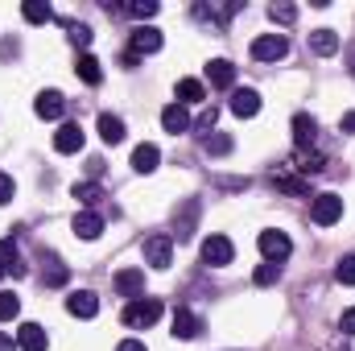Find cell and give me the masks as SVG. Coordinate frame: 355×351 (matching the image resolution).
Masks as SVG:
<instances>
[{
    "mask_svg": "<svg viewBox=\"0 0 355 351\" xmlns=\"http://www.w3.org/2000/svg\"><path fill=\"white\" fill-rule=\"evenodd\" d=\"M124 327H132V331H145V327H153L157 318H162V302L157 298H132L128 306H124Z\"/></svg>",
    "mask_w": 355,
    "mask_h": 351,
    "instance_id": "1",
    "label": "cell"
},
{
    "mask_svg": "<svg viewBox=\"0 0 355 351\" xmlns=\"http://www.w3.org/2000/svg\"><path fill=\"white\" fill-rule=\"evenodd\" d=\"M310 219H314L318 228H331V223H339V219H343V198H339L335 190H327V194H314V198H310Z\"/></svg>",
    "mask_w": 355,
    "mask_h": 351,
    "instance_id": "2",
    "label": "cell"
},
{
    "mask_svg": "<svg viewBox=\"0 0 355 351\" xmlns=\"http://www.w3.org/2000/svg\"><path fill=\"white\" fill-rule=\"evenodd\" d=\"M141 252H145V264L149 268H170V261H174V236L153 232V236H145Z\"/></svg>",
    "mask_w": 355,
    "mask_h": 351,
    "instance_id": "3",
    "label": "cell"
},
{
    "mask_svg": "<svg viewBox=\"0 0 355 351\" xmlns=\"http://www.w3.org/2000/svg\"><path fill=\"white\" fill-rule=\"evenodd\" d=\"M289 54V37L285 33H261L257 42H252V58L257 62H277V58H285Z\"/></svg>",
    "mask_w": 355,
    "mask_h": 351,
    "instance_id": "4",
    "label": "cell"
},
{
    "mask_svg": "<svg viewBox=\"0 0 355 351\" xmlns=\"http://www.w3.org/2000/svg\"><path fill=\"white\" fill-rule=\"evenodd\" d=\"M257 244H261V257H265V261H272V264H281L285 257H289V252H293L289 236H285V232H277V228L261 232V240H257Z\"/></svg>",
    "mask_w": 355,
    "mask_h": 351,
    "instance_id": "5",
    "label": "cell"
},
{
    "mask_svg": "<svg viewBox=\"0 0 355 351\" xmlns=\"http://www.w3.org/2000/svg\"><path fill=\"white\" fill-rule=\"evenodd\" d=\"M232 257H236V244L227 240V236H207L202 240V261L207 264H215V268H223V264H232Z\"/></svg>",
    "mask_w": 355,
    "mask_h": 351,
    "instance_id": "6",
    "label": "cell"
},
{
    "mask_svg": "<svg viewBox=\"0 0 355 351\" xmlns=\"http://www.w3.org/2000/svg\"><path fill=\"white\" fill-rule=\"evenodd\" d=\"M17 348L21 351H46L50 348L46 327H42V323H21V331H17Z\"/></svg>",
    "mask_w": 355,
    "mask_h": 351,
    "instance_id": "7",
    "label": "cell"
},
{
    "mask_svg": "<svg viewBox=\"0 0 355 351\" xmlns=\"http://www.w3.org/2000/svg\"><path fill=\"white\" fill-rule=\"evenodd\" d=\"M314 141H318V120L306 116V112H297L293 116V145L297 149H314Z\"/></svg>",
    "mask_w": 355,
    "mask_h": 351,
    "instance_id": "8",
    "label": "cell"
},
{
    "mask_svg": "<svg viewBox=\"0 0 355 351\" xmlns=\"http://www.w3.org/2000/svg\"><path fill=\"white\" fill-rule=\"evenodd\" d=\"M83 141H87V137H83V128H79L75 120H67V124L54 132V149H58V153H79Z\"/></svg>",
    "mask_w": 355,
    "mask_h": 351,
    "instance_id": "9",
    "label": "cell"
},
{
    "mask_svg": "<svg viewBox=\"0 0 355 351\" xmlns=\"http://www.w3.org/2000/svg\"><path fill=\"white\" fill-rule=\"evenodd\" d=\"M116 293L120 298H141L145 293V268H120L116 273Z\"/></svg>",
    "mask_w": 355,
    "mask_h": 351,
    "instance_id": "10",
    "label": "cell"
},
{
    "mask_svg": "<svg viewBox=\"0 0 355 351\" xmlns=\"http://www.w3.org/2000/svg\"><path fill=\"white\" fill-rule=\"evenodd\" d=\"M198 335H202V318L194 310L178 306L174 310V339H198Z\"/></svg>",
    "mask_w": 355,
    "mask_h": 351,
    "instance_id": "11",
    "label": "cell"
},
{
    "mask_svg": "<svg viewBox=\"0 0 355 351\" xmlns=\"http://www.w3.org/2000/svg\"><path fill=\"white\" fill-rule=\"evenodd\" d=\"M227 108H232L240 120H252V116L261 112V95L252 87H240V91H232V103H227Z\"/></svg>",
    "mask_w": 355,
    "mask_h": 351,
    "instance_id": "12",
    "label": "cell"
},
{
    "mask_svg": "<svg viewBox=\"0 0 355 351\" xmlns=\"http://www.w3.org/2000/svg\"><path fill=\"white\" fill-rule=\"evenodd\" d=\"M33 112H37L42 120H58V116L67 112V99H62V91H42V95L33 99Z\"/></svg>",
    "mask_w": 355,
    "mask_h": 351,
    "instance_id": "13",
    "label": "cell"
},
{
    "mask_svg": "<svg viewBox=\"0 0 355 351\" xmlns=\"http://www.w3.org/2000/svg\"><path fill=\"white\" fill-rule=\"evenodd\" d=\"M67 310H71L75 318H95V314H99V298H95L91 289H75V293L67 298Z\"/></svg>",
    "mask_w": 355,
    "mask_h": 351,
    "instance_id": "14",
    "label": "cell"
},
{
    "mask_svg": "<svg viewBox=\"0 0 355 351\" xmlns=\"http://www.w3.org/2000/svg\"><path fill=\"white\" fill-rule=\"evenodd\" d=\"M157 50H162V33H157L153 25L132 29V58H137V54H157Z\"/></svg>",
    "mask_w": 355,
    "mask_h": 351,
    "instance_id": "15",
    "label": "cell"
},
{
    "mask_svg": "<svg viewBox=\"0 0 355 351\" xmlns=\"http://www.w3.org/2000/svg\"><path fill=\"white\" fill-rule=\"evenodd\" d=\"M71 228H75L79 240H99V232H103V215H95V211H79V215L71 219Z\"/></svg>",
    "mask_w": 355,
    "mask_h": 351,
    "instance_id": "16",
    "label": "cell"
},
{
    "mask_svg": "<svg viewBox=\"0 0 355 351\" xmlns=\"http://www.w3.org/2000/svg\"><path fill=\"white\" fill-rule=\"evenodd\" d=\"M157 162H162V149H157V145H149V141H145V145H137V149H132V170H137V174H153V170H157Z\"/></svg>",
    "mask_w": 355,
    "mask_h": 351,
    "instance_id": "17",
    "label": "cell"
},
{
    "mask_svg": "<svg viewBox=\"0 0 355 351\" xmlns=\"http://www.w3.org/2000/svg\"><path fill=\"white\" fill-rule=\"evenodd\" d=\"M162 128H166V132H186V128H190V112H186V108H182V103H166V108H162Z\"/></svg>",
    "mask_w": 355,
    "mask_h": 351,
    "instance_id": "18",
    "label": "cell"
},
{
    "mask_svg": "<svg viewBox=\"0 0 355 351\" xmlns=\"http://www.w3.org/2000/svg\"><path fill=\"white\" fill-rule=\"evenodd\" d=\"M71 194H75V198L83 203V211H91V207H99V203L107 198V190H103L99 182H75V186H71Z\"/></svg>",
    "mask_w": 355,
    "mask_h": 351,
    "instance_id": "19",
    "label": "cell"
},
{
    "mask_svg": "<svg viewBox=\"0 0 355 351\" xmlns=\"http://www.w3.org/2000/svg\"><path fill=\"white\" fill-rule=\"evenodd\" d=\"M310 50H314L318 58H331V54L339 50V33H335V29H314V33H310Z\"/></svg>",
    "mask_w": 355,
    "mask_h": 351,
    "instance_id": "20",
    "label": "cell"
},
{
    "mask_svg": "<svg viewBox=\"0 0 355 351\" xmlns=\"http://www.w3.org/2000/svg\"><path fill=\"white\" fill-rule=\"evenodd\" d=\"M207 79H211V87H232V83H236V67H232L227 58H215V62L207 67Z\"/></svg>",
    "mask_w": 355,
    "mask_h": 351,
    "instance_id": "21",
    "label": "cell"
},
{
    "mask_svg": "<svg viewBox=\"0 0 355 351\" xmlns=\"http://www.w3.org/2000/svg\"><path fill=\"white\" fill-rule=\"evenodd\" d=\"M99 137H103V145H120L124 141V120L112 116V112H103L99 116Z\"/></svg>",
    "mask_w": 355,
    "mask_h": 351,
    "instance_id": "22",
    "label": "cell"
},
{
    "mask_svg": "<svg viewBox=\"0 0 355 351\" xmlns=\"http://www.w3.org/2000/svg\"><path fill=\"white\" fill-rule=\"evenodd\" d=\"M194 219H198V203H194V198H186V207H182V215H174L178 240H190V236H194Z\"/></svg>",
    "mask_w": 355,
    "mask_h": 351,
    "instance_id": "23",
    "label": "cell"
},
{
    "mask_svg": "<svg viewBox=\"0 0 355 351\" xmlns=\"http://www.w3.org/2000/svg\"><path fill=\"white\" fill-rule=\"evenodd\" d=\"M21 17H25L29 25H46V21H54V8L42 4V0H25V4H21Z\"/></svg>",
    "mask_w": 355,
    "mask_h": 351,
    "instance_id": "24",
    "label": "cell"
},
{
    "mask_svg": "<svg viewBox=\"0 0 355 351\" xmlns=\"http://www.w3.org/2000/svg\"><path fill=\"white\" fill-rule=\"evenodd\" d=\"M293 170H302L306 178L322 174V170H327V157H322V153H314V149H297V166H293Z\"/></svg>",
    "mask_w": 355,
    "mask_h": 351,
    "instance_id": "25",
    "label": "cell"
},
{
    "mask_svg": "<svg viewBox=\"0 0 355 351\" xmlns=\"http://www.w3.org/2000/svg\"><path fill=\"white\" fill-rule=\"evenodd\" d=\"M207 99V87L198 83V79H178V103L186 108V103H202Z\"/></svg>",
    "mask_w": 355,
    "mask_h": 351,
    "instance_id": "26",
    "label": "cell"
},
{
    "mask_svg": "<svg viewBox=\"0 0 355 351\" xmlns=\"http://www.w3.org/2000/svg\"><path fill=\"white\" fill-rule=\"evenodd\" d=\"M75 71H79V79H83V83H91V87H99V79H103L99 58H91V54H83V58H79V67H75Z\"/></svg>",
    "mask_w": 355,
    "mask_h": 351,
    "instance_id": "27",
    "label": "cell"
},
{
    "mask_svg": "<svg viewBox=\"0 0 355 351\" xmlns=\"http://www.w3.org/2000/svg\"><path fill=\"white\" fill-rule=\"evenodd\" d=\"M272 186H281V190H289V194H306V190H310V186H306L302 178H293V174H289V166L272 174Z\"/></svg>",
    "mask_w": 355,
    "mask_h": 351,
    "instance_id": "28",
    "label": "cell"
},
{
    "mask_svg": "<svg viewBox=\"0 0 355 351\" xmlns=\"http://www.w3.org/2000/svg\"><path fill=\"white\" fill-rule=\"evenodd\" d=\"M268 21H277V25H293V21H297V8H293L289 0H277V4H268Z\"/></svg>",
    "mask_w": 355,
    "mask_h": 351,
    "instance_id": "29",
    "label": "cell"
},
{
    "mask_svg": "<svg viewBox=\"0 0 355 351\" xmlns=\"http://www.w3.org/2000/svg\"><path fill=\"white\" fill-rule=\"evenodd\" d=\"M42 277H46V285H54V289H58V285H67V277H71V273H67V264L58 261V257H50Z\"/></svg>",
    "mask_w": 355,
    "mask_h": 351,
    "instance_id": "30",
    "label": "cell"
},
{
    "mask_svg": "<svg viewBox=\"0 0 355 351\" xmlns=\"http://www.w3.org/2000/svg\"><path fill=\"white\" fill-rule=\"evenodd\" d=\"M202 145H207L211 157H227V153H232V137H227V132H211Z\"/></svg>",
    "mask_w": 355,
    "mask_h": 351,
    "instance_id": "31",
    "label": "cell"
},
{
    "mask_svg": "<svg viewBox=\"0 0 355 351\" xmlns=\"http://www.w3.org/2000/svg\"><path fill=\"white\" fill-rule=\"evenodd\" d=\"M17 314H21V298L8 293V289H0V323H12Z\"/></svg>",
    "mask_w": 355,
    "mask_h": 351,
    "instance_id": "32",
    "label": "cell"
},
{
    "mask_svg": "<svg viewBox=\"0 0 355 351\" xmlns=\"http://www.w3.org/2000/svg\"><path fill=\"white\" fill-rule=\"evenodd\" d=\"M67 37H71L75 46H83V50H87L95 33H91V25H79V21H67Z\"/></svg>",
    "mask_w": 355,
    "mask_h": 351,
    "instance_id": "33",
    "label": "cell"
},
{
    "mask_svg": "<svg viewBox=\"0 0 355 351\" xmlns=\"http://www.w3.org/2000/svg\"><path fill=\"white\" fill-rule=\"evenodd\" d=\"M252 281H257V285H277V281H281V264L265 261L257 273H252Z\"/></svg>",
    "mask_w": 355,
    "mask_h": 351,
    "instance_id": "34",
    "label": "cell"
},
{
    "mask_svg": "<svg viewBox=\"0 0 355 351\" xmlns=\"http://www.w3.org/2000/svg\"><path fill=\"white\" fill-rule=\"evenodd\" d=\"M128 12H132L137 21H149V17H157V0H132Z\"/></svg>",
    "mask_w": 355,
    "mask_h": 351,
    "instance_id": "35",
    "label": "cell"
},
{
    "mask_svg": "<svg viewBox=\"0 0 355 351\" xmlns=\"http://www.w3.org/2000/svg\"><path fill=\"white\" fill-rule=\"evenodd\" d=\"M335 277H339V285H355V257H343L339 268H335Z\"/></svg>",
    "mask_w": 355,
    "mask_h": 351,
    "instance_id": "36",
    "label": "cell"
},
{
    "mask_svg": "<svg viewBox=\"0 0 355 351\" xmlns=\"http://www.w3.org/2000/svg\"><path fill=\"white\" fill-rule=\"evenodd\" d=\"M12 194H17V182L0 170V207H4V203H12Z\"/></svg>",
    "mask_w": 355,
    "mask_h": 351,
    "instance_id": "37",
    "label": "cell"
},
{
    "mask_svg": "<svg viewBox=\"0 0 355 351\" xmlns=\"http://www.w3.org/2000/svg\"><path fill=\"white\" fill-rule=\"evenodd\" d=\"M339 331H343V335H355V306H352V310H343V318H339Z\"/></svg>",
    "mask_w": 355,
    "mask_h": 351,
    "instance_id": "38",
    "label": "cell"
},
{
    "mask_svg": "<svg viewBox=\"0 0 355 351\" xmlns=\"http://www.w3.org/2000/svg\"><path fill=\"white\" fill-rule=\"evenodd\" d=\"M116 351H149V348H145L141 339H124V343H120V348H116Z\"/></svg>",
    "mask_w": 355,
    "mask_h": 351,
    "instance_id": "39",
    "label": "cell"
},
{
    "mask_svg": "<svg viewBox=\"0 0 355 351\" xmlns=\"http://www.w3.org/2000/svg\"><path fill=\"white\" fill-rule=\"evenodd\" d=\"M0 351H17V339H12V335H4V331H0Z\"/></svg>",
    "mask_w": 355,
    "mask_h": 351,
    "instance_id": "40",
    "label": "cell"
},
{
    "mask_svg": "<svg viewBox=\"0 0 355 351\" xmlns=\"http://www.w3.org/2000/svg\"><path fill=\"white\" fill-rule=\"evenodd\" d=\"M339 128H343V132H355V112H347V116L339 120Z\"/></svg>",
    "mask_w": 355,
    "mask_h": 351,
    "instance_id": "41",
    "label": "cell"
},
{
    "mask_svg": "<svg viewBox=\"0 0 355 351\" xmlns=\"http://www.w3.org/2000/svg\"><path fill=\"white\" fill-rule=\"evenodd\" d=\"M352 75H355V50H352Z\"/></svg>",
    "mask_w": 355,
    "mask_h": 351,
    "instance_id": "42",
    "label": "cell"
},
{
    "mask_svg": "<svg viewBox=\"0 0 355 351\" xmlns=\"http://www.w3.org/2000/svg\"><path fill=\"white\" fill-rule=\"evenodd\" d=\"M4 273H8V268H4V261H0V277H4Z\"/></svg>",
    "mask_w": 355,
    "mask_h": 351,
    "instance_id": "43",
    "label": "cell"
}]
</instances>
